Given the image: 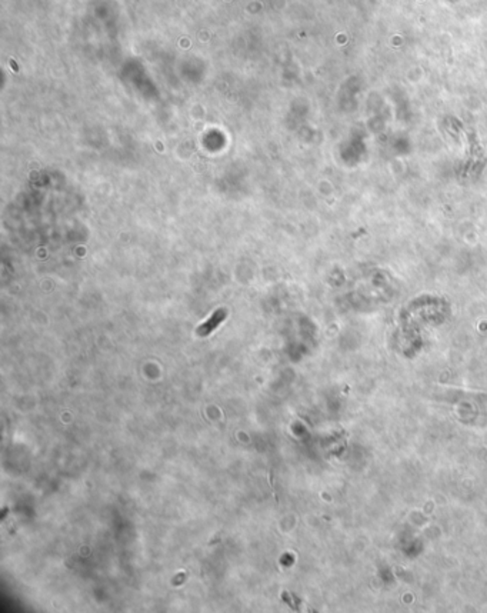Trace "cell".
Masks as SVG:
<instances>
[{"instance_id": "1", "label": "cell", "mask_w": 487, "mask_h": 613, "mask_svg": "<svg viewBox=\"0 0 487 613\" xmlns=\"http://www.w3.org/2000/svg\"><path fill=\"white\" fill-rule=\"evenodd\" d=\"M224 316H226V312H224V310H219V312H216V313L213 315L212 319H210L206 325H203V326L199 328L197 333H199L200 336H206V335H209L213 329L216 328V326L222 322L223 319H224Z\"/></svg>"}, {"instance_id": "2", "label": "cell", "mask_w": 487, "mask_h": 613, "mask_svg": "<svg viewBox=\"0 0 487 613\" xmlns=\"http://www.w3.org/2000/svg\"><path fill=\"white\" fill-rule=\"evenodd\" d=\"M184 576H186L184 573H180V575H177V576H176V578H174V579L171 581V583L177 586V585H179V583H180V582L183 581V579H184Z\"/></svg>"}]
</instances>
